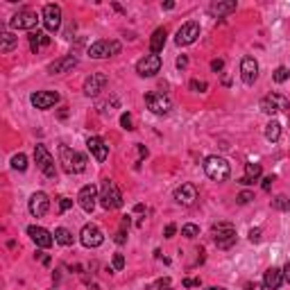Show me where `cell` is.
Returning <instances> with one entry per match:
<instances>
[{
	"label": "cell",
	"instance_id": "1",
	"mask_svg": "<svg viewBox=\"0 0 290 290\" xmlns=\"http://www.w3.org/2000/svg\"><path fill=\"white\" fill-rule=\"evenodd\" d=\"M59 161L64 163V170L68 175H80V172L86 170V157L71 150L68 145H59Z\"/></svg>",
	"mask_w": 290,
	"mask_h": 290
},
{
	"label": "cell",
	"instance_id": "2",
	"mask_svg": "<svg viewBox=\"0 0 290 290\" xmlns=\"http://www.w3.org/2000/svg\"><path fill=\"white\" fill-rule=\"evenodd\" d=\"M100 204H102V209H107V211H114V209H120V206H123V195H120L116 181H111V179L102 181V186H100Z\"/></svg>",
	"mask_w": 290,
	"mask_h": 290
},
{
	"label": "cell",
	"instance_id": "3",
	"mask_svg": "<svg viewBox=\"0 0 290 290\" xmlns=\"http://www.w3.org/2000/svg\"><path fill=\"white\" fill-rule=\"evenodd\" d=\"M204 172L213 181H227L231 175V168L222 157H206L204 159Z\"/></svg>",
	"mask_w": 290,
	"mask_h": 290
},
{
	"label": "cell",
	"instance_id": "4",
	"mask_svg": "<svg viewBox=\"0 0 290 290\" xmlns=\"http://www.w3.org/2000/svg\"><path fill=\"white\" fill-rule=\"evenodd\" d=\"M211 236H213L215 245L220 249H229L231 245H236V227L231 222H218L211 229Z\"/></svg>",
	"mask_w": 290,
	"mask_h": 290
},
{
	"label": "cell",
	"instance_id": "5",
	"mask_svg": "<svg viewBox=\"0 0 290 290\" xmlns=\"http://www.w3.org/2000/svg\"><path fill=\"white\" fill-rule=\"evenodd\" d=\"M34 161H37L39 170H41L43 175L48 177V179H53V177L57 175V168H55V159H53V154L48 152L46 145H37V148H34Z\"/></svg>",
	"mask_w": 290,
	"mask_h": 290
},
{
	"label": "cell",
	"instance_id": "6",
	"mask_svg": "<svg viewBox=\"0 0 290 290\" xmlns=\"http://www.w3.org/2000/svg\"><path fill=\"white\" fill-rule=\"evenodd\" d=\"M118 53H120V43L107 41V39H100V41H95L93 46L89 48L91 59H107V57H114V55H118Z\"/></svg>",
	"mask_w": 290,
	"mask_h": 290
},
{
	"label": "cell",
	"instance_id": "7",
	"mask_svg": "<svg viewBox=\"0 0 290 290\" xmlns=\"http://www.w3.org/2000/svg\"><path fill=\"white\" fill-rule=\"evenodd\" d=\"M258 107H261L263 114L274 116L276 111H288V109H290V102H288V98H285V95H281V93H270V95H265V98H263Z\"/></svg>",
	"mask_w": 290,
	"mask_h": 290
},
{
	"label": "cell",
	"instance_id": "8",
	"mask_svg": "<svg viewBox=\"0 0 290 290\" xmlns=\"http://www.w3.org/2000/svg\"><path fill=\"white\" fill-rule=\"evenodd\" d=\"M145 105L157 116H166V114H170V109H172V100L166 93H148L145 95Z\"/></svg>",
	"mask_w": 290,
	"mask_h": 290
},
{
	"label": "cell",
	"instance_id": "9",
	"mask_svg": "<svg viewBox=\"0 0 290 290\" xmlns=\"http://www.w3.org/2000/svg\"><path fill=\"white\" fill-rule=\"evenodd\" d=\"M80 240H82V245H84V247H100V245L105 243V233L100 231V227H98V224L89 222V224H84V227H82Z\"/></svg>",
	"mask_w": 290,
	"mask_h": 290
},
{
	"label": "cell",
	"instance_id": "10",
	"mask_svg": "<svg viewBox=\"0 0 290 290\" xmlns=\"http://www.w3.org/2000/svg\"><path fill=\"white\" fill-rule=\"evenodd\" d=\"M159 71H161V57L154 53L145 55V57L138 59V64H136V73L141 77H154Z\"/></svg>",
	"mask_w": 290,
	"mask_h": 290
},
{
	"label": "cell",
	"instance_id": "11",
	"mask_svg": "<svg viewBox=\"0 0 290 290\" xmlns=\"http://www.w3.org/2000/svg\"><path fill=\"white\" fill-rule=\"evenodd\" d=\"M200 37V23L195 21H188L184 23L175 34V43L177 46H190V43H195V39Z\"/></svg>",
	"mask_w": 290,
	"mask_h": 290
},
{
	"label": "cell",
	"instance_id": "12",
	"mask_svg": "<svg viewBox=\"0 0 290 290\" xmlns=\"http://www.w3.org/2000/svg\"><path fill=\"white\" fill-rule=\"evenodd\" d=\"M98 188H95L93 184H89V186H82L80 188V193H77V204L82 206V209L86 211V213H93V209H95V204H98Z\"/></svg>",
	"mask_w": 290,
	"mask_h": 290
},
{
	"label": "cell",
	"instance_id": "13",
	"mask_svg": "<svg viewBox=\"0 0 290 290\" xmlns=\"http://www.w3.org/2000/svg\"><path fill=\"white\" fill-rule=\"evenodd\" d=\"M43 25H46L48 32H57L62 28V7L55 5V3L43 7Z\"/></svg>",
	"mask_w": 290,
	"mask_h": 290
},
{
	"label": "cell",
	"instance_id": "14",
	"mask_svg": "<svg viewBox=\"0 0 290 290\" xmlns=\"http://www.w3.org/2000/svg\"><path fill=\"white\" fill-rule=\"evenodd\" d=\"M37 23H39L37 14H34V12H30V10H21L19 14H14L10 19V25L14 30H30V32H32V30L37 28Z\"/></svg>",
	"mask_w": 290,
	"mask_h": 290
},
{
	"label": "cell",
	"instance_id": "15",
	"mask_svg": "<svg viewBox=\"0 0 290 290\" xmlns=\"http://www.w3.org/2000/svg\"><path fill=\"white\" fill-rule=\"evenodd\" d=\"M107 82L109 80H107L105 73H91V75L84 80V93L89 95V98H98L100 91H105Z\"/></svg>",
	"mask_w": 290,
	"mask_h": 290
},
{
	"label": "cell",
	"instance_id": "16",
	"mask_svg": "<svg viewBox=\"0 0 290 290\" xmlns=\"http://www.w3.org/2000/svg\"><path fill=\"white\" fill-rule=\"evenodd\" d=\"M240 77H243V82L247 86H252L254 82H256V77H258V62L252 57V55L243 57V62H240Z\"/></svg>",
	"mask_w": 290,
	"mask_h": 290
},
{
	"label": "cell",
	"instance_id": "17",
	"mask_svg": "<svg viewBox=\"0 0 290 290\" xmlns=\"http://www.w3.org/2000/svg\"><path fill=\"white\" fill-rule=\"evenodd\" d=\"M28 233H30V238H32L34 243H37V247H43V249L53 247V243H55V238H53V236H55V233H50L48 229L32 224V227H28Z\"/></svg>",
	"mask_w": 290,
	"mask_h": 290
},
{
	"label": "cell",
	"instance_id": "18",
	"mask_svg": "<svg viewBox=\"0 0 290 290\" xmlns=\"http://www.w3.org/2000/svg\"><path fill=\"white\" fill-rule=\"evenodd\" d=\"M30 100L37 109H50L59 102V93H55V91H37V93H32Z\"/></svg>",
	"mask_w": 290,
	"mask_h": 290
},
{
	"label": "cell",
	"instance_id": "19",
	"mask_svg": "<svg viewBox=\"0 0 290 290\" xmlns=\"http://www.w3.org/2000/svg\"><path fill=\"white\" fill-rule=\"evenodd\" d=\"M30 213L34 215V218H43V215L48 213V209H50V200H48L46 193H34L32 197H30Z\"/></svg>",
	"mask_w": 290,
	"mask_h": 290
},
{
	"label": "cell",
	"instance_id": "20",
	"mask_svg": "<svg viewBox=\"0 0 290 290\" xmlns=\"http://www.w3.org/2000/svg\"><path fill=\"white\" fill-rule=\"evenodd\" d=\"M175 200L179 202L181 206L195 204V200H197V188H195L193 184H181L179 188L175 190Z\"/></svg>",
	"mask_w": 290,
	"mask_h": 290
},
{
	"label": "cell",
	"instance_id": "21",
	"mask_svg": "<svg viewBox=\"0 0 290 290\" xmlns=\"http://www.w3.org/2000/svg\"><path fill=\"white\" fill-rule=\"evenodd\" d=\"M75 66H77V57L75 55H66V57L50 64V66H48V73H50V75H62V73H68Z\"/></svg>",
	"mask_w": 290,
	"mask_h": 290
},
{
	"label": "cell",
	"instance_id": "22",
	"mask_svg": "<svg viewBox=\"0 0 290 290\" xmlns=\"http://www.w3.org/2000/svg\"><path fill=\"white\" fill-rule=\"evenodd\" d=\"M86 148H89V152L93 154L98 161H107V157H109V148H107V143L102 141V138H98V136H91L89 141H86Z\"/></svg>",
	"mask_w": 290,
	"mask_h": 290
},
{
	"label": "cell",
	"instance_id": "23",
	"mask_svg": "<svg viewBox=\"0 0 290 290\" xmlns=\"http://www.w3.org/2000/svg\"><path fill=\"white\" fill-rule=\"evenodd\" d=\"M263 283L267 290H279L283 285V270L279 267H267L265 274H263Z\"/></svg>",
	"mask_w": 290,
	"mask_h": 290
},
{
	"label": "cell",
	"instance_id": "24",
	"mask_svg": "<svg viewBox=\"0 0 290 290\" xmlns=\"http://www.w3.org/2000/svg\"><path fill=\"white\" fill-rule=\"evenodd\" d=\"M261 172H263L261 163H254V161L245 163V175L240 177V184H243V186H249V184H254V181H256L258 177H261Z\"/></svg>",
	"mask_w": 290,
	"mask_h": 290
},
{
	"label": "cell",
	"instance_id": "25",
	"mask_svg": "<svg viewBox=\"0 0 290 290\" xmlns=\"http://www.w3.org/2000/svg\"><path fill=\"white\" fill-rule=\"evenodd\" d=\"M163 46H166V28H157L152 39H150V50H152L154 55H159L163 50Z\"/></svg>",
	"mask_w": 290,
	"mask_h": 290
},
{
	"label": "cell",
	"instance_id": "26",
	"mask_svg": "<svg viewBox=\"0 0 290 290\" xmlns=\"http://www.w3.org/2000/svg\"><path fill=\"white\" fill-rule=\"evenodd\" d=\"M16 46H19V37H14L12 32H3V34H0V53H3V55L12 53Z\"/></svg>",
	"mask_w": 290,
	"mask_h": 290
},
{
	"label": "cell",
	"instance_id": "27",
	"mask_svg": "<svg viewBox=\"0 0 290 290\" xmlns=\"http://www.w3.org/2000/svg\"><path fill=\"white\" fill-rule=\"evenodd\" d=\"M236 10V3H233V0H229V3H213V5L209 7V12L213 16H224V14H231V12Z\"/></svg>",
	"mask_w": 290,
	"mask_h": 290
},
{
	"label": "cell",
	"instance_id": "28",
	"mask_svg": "<svg viewBox=\"0 0 290 290\" xmlns=\"http://www.w3.org/2000/svg\"><path fill=\"white\" fill-rule=\"evenodd\" d=\"M50 43V37H46L43 32H30V48H32V53H39L41 46H48Z\"/></svg>",
	"mask_w": 290,
	"mask_h": 290
},
{
	"label": "cell",
	"instance_id": "29",
	"mask_svg": "<svg viewBox=\"0 0 290 290\" xmlns=\"http://www.w3.org/2000/svg\"><path fill=\"white\" fill-rule=\"evenodd\" d=\"M265 138L270 143H276L281 138V123L279 120H270V123L265 125Z\"/></svg>",
	"mask_w": 290,
	"mask_h": 290
},
{
	"label": "cell",
	"instance_id": "30",
	"mask_svg": "<svg viewBox=\"0 0 290 290\" xmlns=\"http://www.w3.org/2000/svg\"><path fill=\"white\" fill-rule=\"evenodd\" d=\"M55 240H57L59 245H64V247H68V245H73V233L68 231V229L59 227V229H55Z\"/></svg>",
	"mask_w": 290,
	"mask_h": 290
},
{
	"label": "cell",
	"instance_id": "31",
	"mask_svg": "<svg viewBox=\"0 0 290 290\" xmlns=\"http://www.w3.org/2000/svg\"><path fill=\"white\" fill-rule=\"evenodd\" d=\"M12 168H14V170H21V172H23L25 168H28V157H25L23 152L14 154V157H12Z\"/></svg>",
	"mask_w": 290,
	"mask_h": 290
},
{
	"label": "cell",
	"instance_id": "32",
	"mask_svg": "<svg viewBox=\"0 0 290 290\" xmlns=\"http://www.w3.org/2000/svg\"><path fill=\"white\" fill-rule=\"evenodd\" d=\"M272 206H274L276 211H290V197H285V195L274 197V200H272Z\"/></svg>",
	"mask_w": 290,
	"mask_h": 290
},
{
	"label": "cell",
	"instance_id": "33",
	"mask_svg": "<svg viewBox=\"0 0 290 290\" xmlns=\"http://www.w3.org/2000/svg\"><path fill=\"white\" fill-rule=\"evenodd\" d=\"M288 77H290V71H288V68H285V66H279V68L274 71V75H272V80H274L276 84H283V82L288 80Z\"/></svg>",
	"mask_w": 290,
	"mask_h": 290
},
{
	"label": "cell",
	"instance_id": "34",
	"mask_svg": "<svg viewBox=\"0 0 290 290\" xmlns=\"http://www.w3.org/2000/svg\"><path fill=\"white\" fill-rule=\"evenodd\" d=\"M181 236H186V238L200 236V227H197V224H184V227H181Z\"/></svg>",
	"mask_w": 290,
	"mask_h": 290
},
{
	"label": "cell",
	"instance_id": "35",
	"mask_svg": "<svg viewBox=\"0 0 290 290\" xmlns=\"http://www.w3.org/2000/svg\"><path fill=\"white\" fill-rule=\"evenodd\" d=\"M247 238H249V243H261V238H263V231L261 229H249V233H247Z\"/></svg>",
	"mask_w": 290,
	"mask_h": 290
},
{
	"label": "cell",
	"instance_id": "36",
	"mask_svg": "<svg viewBox=\"0 0 290 290\" xmlns=\"http://www.w3.org/2000/svg\"><path fill=\"white\" fill-rule=\"evenodd\" d=\"M111 265H114V270H123V267H125V256H123V254H114Z\"/></svg>",
	"mask_w": 290,
	"mask_h": 290
},
{
	"label": "cell",
	"instance_id": "37",
	"mask_svg": "<svg viewBox=\"0 0 290 290\" xmlns=\"http://www.w3.org/2000/svg\"><path fill=\"white\" fill-rule=\"evenodd\" d=\"M120 125H123V129H127V132H132V116H129V114H123V116H120Z\"/></svg>",
	"mask_w": 290,
	"mask_h": 290
},
{
	"label": "cell",
	"instance_id": "38",
	"mask_svg": "<svg viewBox=\"0 0 290 290\" xmlns=\"http://www.w3.org/2000/svg\"><path fill=\"white\" fill-rule=\"evenodd\" d=\"M190 89H193V91H200V93H204V91L209 89V84H206V82H200V80H193V82H190Z\"/></svg>",
	"mask_w": 290,
	"mask_h": 290
},
{
	"label": "cell",
	"instance_id": "39",
	"mask_svg": "<svg viewBox=\"0 0 290 290\" xmlns=\"http://www.w3.org/2000/svg\"><path fill=\"white\" fill-rule=\"evenodd\" d=\"M254 200V193H249V190H243L240 195H238V204H247V202Z\"/></svg>",
	"mask_w": 290,
	"mask_h": 290
},
{
	"label": "cell",
	"instance_id": "40",
	"mask_svg": "<svg viewBox=\"0 0 290 290\" xmlns=\"http://www.w3.org/2000/svg\"><path fill=\"white\" fill-rule=\"evenodd\" d=\"M71 206H73V200H68V197H62V200H59V211H62V213L68 211Z\"/></svg>",
	"mask_w": 290,
	"mask_h": 290
},
{
	"label": "cell",
	"instance_id": "41",
	"mask_svg": "<svg viewBox=\"0 0 290 290\" xmlns=\"http://www.w3.org/2000/svg\"><path fill=\"white\" fill-rule=\"evenodd\" d=\"M222 68H224V62H222V59H213V62H211V71H213V73H220Z\"/></svg>",
	"mask_w": 290,
	"mask_h": 290
},
{
	"label": "cell",
	"instance_id": "42",
	"mask_svg": "<svg viewBox=\"0 0 290 290\" xmlns=\"http://www.w3.org/2000/svg\"><path fill=\"white\" fill-rule=\"evenodd\" d=\"M186 66H188V57H186V55H181V57H177V68H179V71H184Z\"/></svg>",
	"mask_w": 290,
	"mask_h": 290
},
{
	"label": "cell",
	"instance_id": "43",
	"mask_svg": "<svg viewBox=\"0 0 290 290\" xmlns=\"http://www.w3.org/2000/svg\"><path fill=\"white\" fill-rule=\"evenodd\" d=\"M283 281H285V283H290V261L283 265Z\"/></svg>",
	"mask_w": 290,
	"mask_h": 290
},
{
	"label": "cell",
	"instance_id": "44",
	"mask_svg": "<svg viewBox=\"0 0 290 290\" xmlns=\"http://www.w3.org/2000/svg\"><path fill=\"white\" fill-rule=\"evenodd\" d=\"M272 181H274V175H270V177H265V179H263V190H270V186H272Z\"/></svg>",
	"mask_w": 290,
	"mask_h": 290
},
{
	"label": "cell",
	"instance_id": "45",
	"mask_svg": "<svg viewBox=\"0 0 290 290\" xmlns=\"http://www.w3.org/2000/svg\"><path fill=\"white\" fill-rule=\"evenodd\" d=\"M175 231H177V227H175V224H168V227H166V231H163V233H166V238H172V236H175Z\"/></svg>",
	"mask_w": 290,
	"mask_h": 290
},
{
	"label": "cell",
	"instance_id": "46",
	"mask_svg": "<svg viewBox=\"0 0 290 290\" xmlns=\"http://www.w3.org/2000/svg\"><path fill=\"white\" fill-rule=\"evenodd\" d=\"M245 288L247 290H265V283H247Z\"/></svg>",
	"mask_w": 290,
	"mask_h": 290
},
{
	"label": "cell",
	"instance_id": "47",
	"mask_svg": "<svg viewBox=\"0 0 290 290\" xmlns=\"http://www.w3.org/2000/svg\"><path fill=\"white\" fill-rule=\"evenodd\" d=\"M186 288H193V285H200V279H184Z\"/></svg>",
	"mask_w": 290,
	"mask_h": 290
},
{
	"label": "cell",
	"instance_id": "48",
	"mask_svg": "<svg viewBox=\"0 0 290 290\" xmlns=\"http://www.w3.org/2000/svg\"><path fill=\"white\" fill-rule=\"evenodd\" d=\"M125 240H127V238H125V231H123V229H120V231L116 233V243H118V245H123Z\"/></svg>",
	"mask_w": 290,
	"mask_h": 290
},
{
	"label": "cell",
	"instance_id": "49",
	"mask_svg": "<svg viewBox=\"0 0 290 290\" xmlns=\"http://www.w3.org/2000/svg\"><path fill=\"white\" fill-rule=\"evenodd\" d=\"M163 10H175V3H172V0H168V3H163Z\"/></svg>",
	"mask_w": 290,
	"mask_h": 290
},
{
	"label": "cell",
	"instance_id": "50",
	"mask_svg": "<svg viewBox=\"0 0 290 290\" xmlns=\"http://www.w3.org/2000/svg\"><path fill=\"white\" fill-rule=\"evenodd\" d=\"M206 290H224V288H220V285H211V288H206Z\"/></svg>",
	"mask_w": 290,
	"mask_h": 290
},
{
	"label": "cell",
	"instance_id": "51",
	"mask_svg": "<svg viewBox=\"0 0 290 290\" xmlns=\"http://www.w3.org/2000/svg\"><path fill=\"white\" fill-rule=\"evenodd\" d=\"M159 290H172V288H170V285H166V288H159Z\"/></svg>",
	"mask_w": 290,
	"mask_h": 290
}]
</instances>
